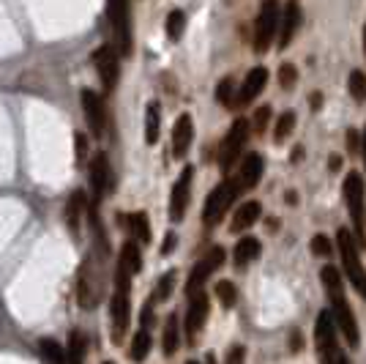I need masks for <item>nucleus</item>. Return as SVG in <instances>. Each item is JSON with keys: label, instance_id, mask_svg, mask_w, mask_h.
Returning <instances> with one entry per match:
<instances>
[{"label": "nucleus", "instance_id": "1", "mask_svg": "<svg viewBox=\"0 0 366 364\" xmlns=\"http://www.w3.org/2000/svg\"><path fill=\"white\" fill-rule=\"evenodd\" d=\"M320 280H323L326 296H328V302H331V315H333V321H336V329L345 334L350 348H358L361 331H358V321H355V315H353V309H350V304H347L345 283H342L339 268H336V266H326V268L320 271Z\"/></svg>", "mask_w": 366, "mask_h": 364}, {"label": "nucleus", "instance_id": "2", "mask_svg": "<svg viewBox=\"0 0 366 364\" xmlns=\"http://www.w3.org/2000/svg\"><path fill=\"white\" fill-rule=\"evenodd\" d=\"M342 189H345L347 214L353 220V236H355L358 246H366V183L361 173L350 170Z\"/></svg>", "mask_w": 366, "mask_h": 364}, {"label": "nucleus", "instance_id": "3", "mask_svg": "<svg viewBox=\"0 0 366 364\" xmlns=\"http://www.w3.org/2000/svg\"><path fill=\"white\" fill-rule=\"evenodd\" d=\"M336 246H339V255H342L345 277L358 290V296L366 299V266L361 263V255H358V241H355V236L347 227H342L336 233Z\"/></svg>", "mask_w": 366, "mask_h": 364}, {"label": "nucleus", "instance_id": "4", "mask_svg": "<svg viewBox=\"0 0 366 364\" xmlns=\"http://www.w3.org/2000/svg\"><path fill=\"white\" fill-rule=\"evenodd\" d=\"M107 20L112 28L115 50L121 58L134 55V36H131V8L129 0H107Z\"/></svg>", "mask_w": 366, "mask_h": 364}, {"label": "nucleus", "instance_id": "5", "mask_svg": "<svg viewBox=\"0 0 366 364\" xmlns=\"http://www.w3.org/2000/svg\"><path fill=\"white\" fill-rule=\"evenodd\" d=\"M129 288H131V274L123 266H118V271H115V293L110 299V315H112V337H115V343L123 340L126 326H129V315H131Z\"/></svg>", "mask_w": 366, "mask_h": 364}, {"label": "nucleus", "instance_id": "6", "mask_svg": "<svg viewBox=\"0 0 366 364\" xmlns=\"http://www.w3.org/2000/svg\"><path fill=\"white\" fill-rule=\"evenodd\" d=\"M279 20H282V11H279L276 0H265L257 20H254V36H252V47L257 55H265L273 39L279 36Z\"/></svg>", "mask_w": 366, "mask_h": 364}, {"label": "nucleus", "instance_id": "7", "mask_svg": "<svg viewBox=\"0 0 366 364\" xmlns=\"http://www.w3.org/2000/svg\"><path fill=\"white\" fill-rule=\"evenodd\" d=\"M241 192H238V183L235 181H222L211 195H208V200H205V208H203V224L205 227H216V224L222 222L224 217H227V211H230V205L235 203Z\"/></svg>", "mask_w": 366, "mask_h": 364}, {"label": "nucleus", "instance_id": "8", "mask_svg": "<svg viewBox=\"0 0 366 364\" xmlns=\"http://www.w3.org/2000/svg\"><path fill=\"white\" fill-rule=\"evenodd\" d=\"M249 132H252L249 118H235L232 121V126H230V132H227V137L222 142V148H219V167H222L224 173H230L232 164L241 159V151H244L246 142H249Z\"/></svg>", "mask_w": 366, "mask_h": 364}, {"label": "nucleus", "instance_id": "9", "mask_svg": "<svg viewBox=\"0 0 366 364\" xmlns=\"http://www.w3.org/2000/svg\"><path fill=\"white\" fill-rule=\"evenodd\" d=\"M314 343H317V353H320V364H336L342 356L339 343H336V321L331 315V309H323L317 315L314 324Z\"/></svg>", "mask_w": 366, "mask_h": 364}, {"label": "nucleus", "instance_id": "10", "mask_svg": "<svg viewBox=\"0 0 366 364\" xmlns=\"http://www.w3.org/2000/svg\"><path fill=\"white\" fill-rule=\"evenodd\" d=\"M93 63H96V72H99V80H102L104 91L112 93L118 88V80H121V55H118V50L102 44L93 52Z\"/></svg>", "mask_w": 366, "mask_h": 364}, {"label": "nucleus", "instance_id": "11", "mask_svg": "<svg viewBox=\"0 0 366 364\" xmlns=\"http://www.w3.org/2000/svg\"><path fill=\"white\" fill-rule=\"evenodd\" d=\"M191 181H194V167L186 164L181 170V176L172 183V195H170V220L172 222H181L186 217V208L191 200Z\"/></svg>", "mask_w": 366, "mask_h": 364}, {"label": "nucleus", "instance_id": "12", "mask_svg": "<svg viewBox=\"0 0 366 364\" xmlns=\"http://www.w3.org/2000/svg\"><path fill=\"white\" fill-rule=\"evenodd\" d=\"M208 309H211V302H208V296H205L203 290L191 293V302H189V309H186V321H183L186 324V340H189V345H194L197 334L205 329Z\"/></svg>", "mask_w": 366, "mask_h": 364}, {"label": "nucleus", "instance_id": "13", "mask_svg": "<svg viewBox=\"0 0 366 364\" xmlns=\"http://www.w3.org/2000/svg\"><path fill=\"white\" fill-rule=\"evenodd\" d=\"M224 258H227V252H224L222 246H213L203 261L191 268V274H189V280H186V290H189V293H194V290H197V288H200V285H203L213 271H219V268H222Z\"/></svg>", "mask_w": 366, "mask_h": 364}, {"label": "nucleus", "instance_id": "14", "mask_svg": "<svg viewBox=\"0 0 366 364\" xmlns=\"http://www.w3.org/2000/svg\"><path fill=\"white\" fill-rule=\"evenodd\" d=\"M80 96H82V113H85V118H88L90 132H93L96 137H102L104 126H107V107H104V99L96 91H90V88H85Z\"/></svg>", "mask_w": 366, "mask_h": 364}, {"label": "nucleus", "instance_id": "15", "mask_svg": "<svg viewBox=\"0 0 366 364\" xmlns=\"http://www.w3.org/2000/svg\"><path fill=\"white\" fill-rule=\"evenodd\" d=\"M90 189H93V200L99 203L112 189V173H110V159L107 154L99 151L90 162Z\"/></svg>", "mask_w": 366, "mask_h": 364}, {"label": "nucleus", "instance_id": "16", "mask_svg": "<svg viewBox=\"0 0 366 364\" xmlns=\"http://www.w3.org/2000/svg\"><path fill=\"white\" fill-rule=\"evenodd\" d=\"M263 170H265L263 154H254V151H252V154H246L241 167H238V178H235L238 192H249V189H254L257 181L263 178Z\"/></svg>", "mask_w": 366, "mask_h": 364}, {"label": "nucleus", "instance_id": "17", "mask_svg": "<svg viewBox=\"0 0 366 364\" xmlns=\"http://www.w3.org/2000/svg\"><path fill=\"white\" fill-rule=\"evenodd\" d=\"M265 85H268V69H265V66H254V69L246 74L244 85L238 88V101H235V104H238V107L252 104V101L265 91Z\"/></svg>", "mask_w": 366, "mask_h": 364}, {"label": "nucleus", "instance_id": "18", "mask_svg": "<svg viewBox=\"0 0 366 364\" xmlns=\"http://www.w3.org/2000/svg\"><path fill=\"white\" fill-rule=\"evenodd\" d=\"M191 140H194V123H191L189 113H183L172 126V157L183 159L189 154V148H191Z\"/></svg>", "mask_w": 366, "mask_h": 364}, {"label": "nucleus", "instance_id": "19", "mask_svg": "<svg viewBox=\"0 0 366 364\" xmlns=\"http://www.w3.org/2000/svg\"><path fill=\"white\" fill-rule=\"evenodd\" d=\"M298 25H301V8H298V0H290V3L285 6V11H282V20H279V36H276V41H279V47H282V50L293 44Z\"/></svg>", "mask_w": 366, "mask_h": 364}, {"label": "nucleus", "instance_id": "20", "mask_svg": "<svg viewBox=\"0 0 366 364\" xmlns=\"http://www.w3.org/2000/svg\"><path fill=\"white\" fill-rule=\"evenodd\" d=\"M260 214H263V205H260L257 200L241 203V208H238V211H235V217H232L230 230H232V233H244V230H249L252 224L260 220Z\"/></svg>", "mask_w": 366, "mask_h": 364}, {"label": "nucleus", "instance_id": "21", "mask_svg": "<svg viewBox=\"0 0 366 364\" xmlns=\"http://www.w3.org/2000/svg\"><path fill=\"white\" fill-rule=\"evenodd\" d=\"M159 132H162V104L150 101L145 107V142L156 145L159 142Z\"/></svg>", "mask_w": 366, "mask_h": 364}, {"label": "nucleus", "instance_id": "22", "mask_svg": "<svg viewBox=\"0 0 366 364\" xmlns=\"http://www.w3.org/2000/svg\"><path fill=\"white\" fill-rule=\"evenodd\" d=\"M178 345H181V318L172 312V315L167 318V324H164V334H162L164 356H175Z\"/></svg>", "mask_w": 366, "mask_h": 364}, {"label": "nucleus", "instance_id": "23", "mask_svg": "<svg viewBox=\"0 0 366 364\" xmlns=\"http://www.w3.org/2000/svg\"><path fill=\"white\" fill-rule=\"evenodd\" d=\"M85 353H88V334L82 329H74L69 337V348H66V362L85 364Z\"/></svg>", "mask_w": 366, "mask_h": 364}, {"label": "nucleus", "instance_id": "24", "mask_svg": "<svg viewBox=\"0 0 366 364\" xmlns=\"http://www.w3.org/2000/svg\"><path fill=\"white\" fill-rule=\"evenodd\" d=\"M260 252H263L260 241H257L254 236H244L241 241L235 244V266H246V263H252V261H257Z\"/></svg>", "mask_w": 366, "mask_h": 364}, {"label": "nucleus", "instance_id": "25", "mask_svg": "<svg viewBox=\"0 0 366 364\" xmlns=\"http://www.w3.org/2000/svg\"><path fill=\"white\" fill-rule=\"evenodd\" d=\"M77 296H80V307L82 309H88V307H93V299H96V293H93V274H90V263L85 261L80 268V285H77Z\"/></svg>", "mask_w": 366, "mask_h": 364}, {"label": "nucleus", "instance_id": "26", "mask_svg": "<svg viewBox=\"0 0 366 364\" xmlns=\"http://www.w3.org/2000/svg\"><path fill=\"white\" fill-rule=\"evenodd\" d=\"M85 208V195L82 192H74L71 200L66 203V222H69V230L74 239H80V211Z\"/></svg>", "mask_w": 366, "mask_h": 364}, {"label": "nucleus", "instance_id": "27", "mask_svg": "<svg viewBox=\"0 0 366 364\" xmlns=\"http://www.w3.org/2000/svg\"><path fill=\"white\" fill-rule=\"evenodd\" d=\"M118 266H123L129 274H137L140 268H143V255H140V246L137 241H126L121 246V261Z\"/></svg>", "mask_w": 366, "mask_h": 364}, {"label": "nucleus", "instance_id": "28", "mask_svg": "<svg viewBox=\"0 0 366 364\" xmlns=\"http://www.w3.org/2000/svg\"><path fill=\"white\" fill-rule=\"evenodd\" d=\"M150 348H153V340H150V334L140 329L134 337H131V348H129V359L131 362H145L148 359V353H150Z\"/></svg>", "mask_w": 366, "mask_h": 364}, {"label": "nucleus", "instance_id": "29", "mask_svg": "<svg viewBox=\"0 0 366 364\" xmlns=\"http://www.w3.org/2000/svg\"><path fill=\"white\" fill-rule=\"evenodd\" d=\"M39 351L49 364H69L66 362V348H63L58 340H52V337H41Z\"/></svg>", "mask_w": 366, "mask_h": 364}, {"label": "nucleus", "instance_id": "30", "mask_svg": "<svg viewBox=\"0 0 366 364\" xmlns=\"http://www.w3.org/2000/svg\"><path fill=\"white\" fill-rule=\"evenodd\" d=\"M164 30H167V39L170 41H181L183 30H186V14H183L181 8H172V11L167 14Z\"/></svg>", "mask_w": 366, "mask_h": 364}, {"label": "nucleus", "instance_id": "31", "mask_svg": "<svg viewBox=\"0 0 366 364\" xmlns=\"http://www.w3.org/2000/svg\"><path fill=\"white\" fill-rule=\"evenodd\" d=\"M129 230H131V236L137 239L140 244H150V224H148V217H145L143 211H137V214H131L129 217Z\"/></svg>", "mask_w": 366, "mask_h": 364}, {"label": "nucleus", "instance_id": "32", "mask_svg": "<svg viewBox=\"0 0 366 364\" xmlns=\"http://www.w3.org/2000/svg\"><path fill=\"white\" fill-rule=\"evenodd\" d=\"M216 101L227 107V110H232V107H238L235 101H238V91H235V80L232 77H224L219 85H216Z\"/></svg>", "mask_w": 366, "mask_h": 364}, {"label": "nucleus", "instance_id": "33", "mask_svg": "<svg viewBox=\"0 0 366 364\" xmlns=\"http://www.w3.org/2000/svg\"><path fill=\"white\" fill-rule=\"evenodd\" d=\"M347 91H350V96H353V101H355V104H364V101H366V74L361 72V69L350 72Z\"/></svg>", "mask_w": 366, "mask_h": 364}, {"label": "nucleus", "instance_id": "34", "mask_svg": "<svg viewBox=\"0 0 366 364\" xmlns=\"http://www.w3.org/2000/svg\"><path fill=\"white\" fill-rule=\"evenodd\" d=\"M175 277H178V271L172 268V271H167L162 280H159V285H156V290H153V302H167L170 296H172V290H175Z\"/></svg>", "mask_w": 366, "mask_h": 364}, {"label": "nucleus", "instance_id": "35", "mask_svg": "<svg viewBox=\"0 0 366 364\" xmlns=\"http://www.w3.org/2000/svg\"><path fill=\"white\" fill-rule=\"evenodd\" d=\"M293 129H295V113L293 110H287L279 115V121H276V129H273V140L276 142H285L290 135H293Z\"/></svg>", "mask_w": 366, "mask_h": 364}, {"label": "nucleus", "instance_id": "36", "mask_svg": "<svg viewBox=\"0 0 366 364\" xmlns=\"http://www.w3.org/2000/svg\"><path fill=\"white\" fill-rule=\"evenodd\" d=\"M213 293L219 296V302L224 307H232V304L238 302V288H235V283H230V280H219L216 288H213Z\"/></svg>", "mask_w": 366, "mask_h": 364}, {"label": "nucleus", "instance_id": "37", "mask_svg": "<svg viewBox=\"0 0 366 364\" xmlns=\"http://www.w3.org/2000/svg\"><path fill=\"white\" fill-rule=\"evenodd\" d=\"M271 115H273V110H271V104H263V107H257L254 110V115H252V129L257 132V135H263L265 129H268V123H271Z\"/></svg>", "mask_w": 366, "mask_h": 364}, {"label": "nucleus", "instance_id": "38", "mask_svg": "<svg viewBox=\"0 0 366 364\" xmlns=\"http://www.w3.org/2000/svg\"><path fill=\"white\" fill-rule=\"evenodd\" d=\"M295 82H298V69H295L293 63H282V66H279V85H282L285 91H293Z\"/></svg>", "mask_w": 366, "mask_h": 364}, {"label": "nucleus", "instance_id": "39", "mask_svg": "<svg viewBox=\"0 0 366 364\" xmlns=\"http://www.w3.org/2000/svg\"><path fill=\"white\" fill-rule=\"evenodd\" d=\"M312 252H314L317 258H328V255L333 252V244H331V239H328V236L317 233V236L312 239Z\"/></svg>", "mask_w": 366, "mask_h": 364}, {"label": "nucleus", "instance_id": "40", "mask_svg": "<svg viewBox=\"0 0 366 364\" xmlns=\"http://www.w3.org/2000/svg\"><path fill=\"white\" fill-rule=\"evenodd\" d=\"M74 145H77V162L85 164V159H88V135H85V132H77V135H74Z\"/></svg>", "mask_w": 366, "mask_h": 364}, {"label": "nucleus", "instance_id": "41", "mask_svg": "<svg viewBox=\"0 0 366 364\" xmlns=\"http://www.w3.org/2000/svg\"><path fill=\"white\" fill-rule=\"evenodd\" d=\"M361 145H364V135H358L355 129H350L347 132V148H350V154H358Z\"/></svg>", "mask_w": 366, "mask_h": 364}, {"label": "nucleus", "instance_id": "42", "mask_svg": "<svg viewBox=\"0 0 366 364\" xmlns=\"http://www.w3.org/2000/svg\"><path fill=\"white\" fill-rule=\"evenodd\" d=\"M244 356H246V348L244 345H235V348L227 353V364H244Z\"/></svg>", "mask_w": 366, "mask_h": 364}, {"label": "nucleus", "instance_id": "43", "mask_svg": "<svg viewBox=\"0 0 366 364\" xmlns=\"http://www.w3.org/2000/svg\"><path fill=\"white\" fill-rule=\"evenodd\" d=\"M175 244H178L175 233H167V239H164V244H162V255H170V252L175 249Z\"/></svg>", "mask_w": 366, "mask_h": 364}, {"label": "nucleus", "instance_id": "44", "mask_svg": "<svg viewBox=\"0 0 366 364\" xmlns=\"http://www.w3.org/2000/svg\"><path fill=\"white\" fill-rule=\"evenodd\" d=\"M153 324V302L150 304H145V309H143V329L148 331V326Z\"/></svg>", "mask_w": 366, "mask_h": 364}, {"label": "nucleus", "instance_id": "45", "mask_svg": "<svg viewBox=\"0 0 366 364\" xmlns=\"http://www.w3.org/2000/svg\"><path fill=\"white\" fill-rule=\"evenodd\" d=\"M328 167H331V170H333V173H336V170H339V167H342V157H336V154H333V157H331V159H328Z\"/></svg>", "mask_w": 366, "mask_h": 364}, {"label": "nucleus", "instance_id": "46", "mask_svg": "<svg viewBox=\"0 0 366 364\" xmlns=\"http://www.w3.org/2000/svg\"><path fill=\"white\" fill-rule=\"evenodd\" d=\"M312 107H314V110H320V107H323V93H320V91H317V93H312Z\"/></svg>", "mask_w": 366, "mask_h": 364}, {"label": "nucleus", "instance_id": "47", "mask_svg": "<svg viewBox=\"0 0 366 364\" xmlns=\"http://www.w3.org/2000/svg\"><path fill=\"white\" fill-rule=\"evenodd\" d=\"M361 154H364V162H366V129H364V145H361Z\"/></svg>", "mask_w": 366, "mask_h": 364}, {"label": "nucleus", "instance_id": "48", "mask_svg": "<svg viewBox=\"0 0 366 364\" xmlns=\"http://www.w3.org/2000/svg\"><path fill=\"white\" fill-rule=\"evenodd\" d=\"M336 364H350V362H347V356H345V353H342V356L336 359Z\"/></svg>", "mask_w": 366, "mask_h": 364}, {"label": "nucleus", "instance_id": "49", "mask_svg": "<svg viewBox=\"0 0 366 364\" xmlns=\"http://www.w3.org/2000/svg\"><path fill=\"white\" fill-rule=\"evenodd\" d=\"M364 52H366V25H364Z\"/></svg>", "mask_w": 366, "mask_h": 364}, {"label": "nucleus", "instance_id": "50", "mask_svg": "<svg viewBox=\"0 0 366 364\" xmlns=\"http://www.w3.org/2000/svg\"><path fill=\"white\" fill-rule=\"evenodd\" d=\"M104 364H115V362H104Z\"/></svg>", "mask_w": 366, "mask_h": 364}, {"label": "nucleus", "instance_id": "51", "mask_svg": "<svg viewBox=\"0 0 366 364\" xmlns=\"http://www.w3.org/2000/svg\"><path fill=\"white\" fill-rule=\"evenodd\" d=\"M186 364H197V362H186Z\"/></svg>", "mask_w": 366, "mask_h": 364}]
</instances>
